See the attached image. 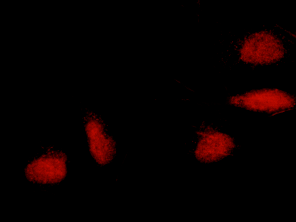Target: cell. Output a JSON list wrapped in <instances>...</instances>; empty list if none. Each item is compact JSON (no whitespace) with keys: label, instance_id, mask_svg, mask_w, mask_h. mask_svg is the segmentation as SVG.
<instances>
[{"label":"cell","instance_id":"277c9868","mask_svg":"<svg viewBox=\"0 0 296 222\" xmlns=\"http://www.w3.org/2000/svg\"><path fill=\"white\" fill-rule=\"evenodd\" d=\"M241 59L254 64H267L281 59L284 49L281 42L271 34L260 32L246 39L240 50Z\"/></svg>","mask_w":296,"mask_h":222},{"label":"cell","instance_id":"3957f363","mask_svg":"<svg viewBox=\"0 0 296 222\" xmlns=\"http://www.w3.org/2000/svg\"><path fill=\"white\" fill-rule=\"evenodd\" d=\"M230 103L254 111L274 113L290 109L295 105V98L277 89L252 91L231 97Z\"/></svg>","mask_w":296,"mask_h":222},{"label":"cell","instance_id":"7a4b0ae2","mask_svg":"<svg viewBox=\"0 0 296 222\" xmlns=\"http://www.w3.org/2000/svg\"><path fill=\"white\" fill-rule=\"evenodd\" d=\"M83 123L92 158L99 165L108 164L115 156L116 144L108 133L104 121L96 114L88 111L83 116Z\"/></svg>","mask_w":296,"mask_h":222},{"label":"cell","instance_id":"6da1fadb","mask_svg":"<svg viewBox=\"0 0 296 222\" xmlns=\"http://www.w3.org/2000/svg\"><path fill=\"white\" fill-rule=\"evenodd\" d=\"M67 163L68 157L65 152L48 149L26 165L24 174L29 181L35 184H57L67 176Z\"/></svg>","mask_w":296,"mask_h":222},{"label":"cell","instance_id":"5b68a950","mask_svg":"<svg viewBox=\"0 0 296 222\" xmlns=\"http://www.w3.org/2000/svg\"><path fill=\"white\" fill-rule=\"evenodd\" d=\"M198 134L195 155L201 162L211 163L222 159L229 155L235 146L230 136L211 128L199 132Z\"/></svg>","mask_w":296,"mask_h":222}]
</instances>
